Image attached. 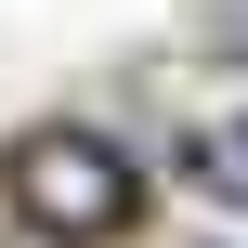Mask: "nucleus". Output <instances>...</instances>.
<instances>
[{"instance_id": "obj_1", "label": "nucleus", "mask_w": 248, "mask_h": 248, "mask_svg": "<svg viewBox=\"0 0 248 248\" xmlns=\"http://www.w3.org/2000/svg\"><path fill=\"white\" fill-rule=\"evenodd\" d=\"M13 209L52 248H92V235L131 222V157L92 144V131H26V144H13Z\"/></svg>"}, {"instance_id": "obj_2", "label": "nucleus", "mask_w": 248, "mask_h": 248, "mask_svg": "<svg viewBox=\"0 0 248 248\" xmlns=\"http://www.w3.org/2000/svg\"><path fill=\"white\" fill-rule=\"evenodd\" d=\"M209 26H222V52H248V0H222V13H209Z\"/></svg>"}]
</instances>
